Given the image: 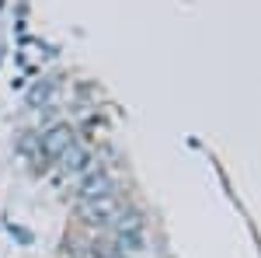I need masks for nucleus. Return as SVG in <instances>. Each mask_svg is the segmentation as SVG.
Masks as SVG:
<instances>
[{"label": "nucleus", "instance_id": "f257e3e1", "mask_svg": "<svg viewBox=\"0 0 261 258\" xmlns=\"http://www.w3.org/2000/svg\"><path fill=\"white\" fill-rule=\"evenodd\" d=\"M122 213V202L115 196H101V199H87V202H77V217L91 227H105Z\"/></svg>", "mask_w": 261, "mask_h": 258}, {"label": "nucleus", "instance_id": "7ed1b4c3", "mask_svg": "<svg viewBox=\"0 0 261 258\" xmlns=\"http://www.w3.org/2000/svg\"><path fill=\"white\" fill-rule=\"evenodd\" d=\"M101 196H112V178H108L105 171H94V175H87V178L81 181V202L101 199Z\"/></svg>", "mask_w": 261, "mask_h": 258}, {"label": "nucleus", "instance_id": "20e7f679", "mask_svg": "<svg viewBox=\"0 0 261 258\" xmlns=\"http://www.w3.org/2000/svg\"><path fill=\"white\" fill-rule=\"evenodd\" d=\"M66 147H73V133H70V126H53L45 139H42V150L45 154H53V157H60Z\"/></svg>", "mask_w": 261, "mask_h": 258}, {"label": "nucleus", "instance_id": "39448f33", "mask_svg": "<svg viewBox=\"0 0 261 258\" xmlns=\"http://www.w3.org/2000/svg\"><path fill=\"white\" fill-rule=\"evenodd\" d=\"M60 157H63V168H66V171H81L84 164L91 160V157H87V150H81V147H66Z\"/></svg>", "mask_w": 261, "mask_h": 258}, {"label": "nucleus", "instance_id": "f03ea898", "mask_svg": "<svg viewBox=\"0 0 261 258\" xmlns=\"http://www.w3.org/2000/svg\"><path fill=\"white\" fill-rule=\"evenodd\" d=\"M112 223H115L119 241L125 244V248H133V244H140V241H143V220H140V213H129V217H122V213H119Z\"/></svg>", "mask_w": 261, "mask_h": 258}]
</instances>
